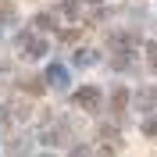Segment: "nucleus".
Instances as JSON below:
<instances>
[{
	"label": "nucleus",
	"instance_id": "obj_1",
	"mask_svg": "<svg viewBox=\"0 0 157 157\" xmlns=\"http://www.w3.org/2000/svg\"><path fill=\"white\" fill-rule=\"evenodd\" d=\"M47 86L50 89H68L71 86L68 68H64V64H50V68H47Z\"/></svg>",
	"mask_w": 157,
	"mask_h": 157
},
{
	"label": "nucleus",
	"instance_id": "obj_2",
	"mask_svg": "<svg viewBox=\"0 0 157 157\" xmlns=\"http://www.w3.org/2000/svg\"><path fill=\"white\" fill-rule=\"evenodd\" d=\"M75 104H78L82 111H97V107H100V89H97V86H82V89L75 93Z\"/></svg>",
	"mask_w": 157,
	"mask_h": 157
},
{
	"label": "nucleus",
	"instance_id": "obj_3",
	"mask_svg": "<svg viewBox=\"0 0 157 157\" xmlns=\"http://www.w3.org/2000/svg\"><path fill=\"white\" fill-rule=\"evenodd\" d=\"M18 47L29 54V57H43L47 54V39H36V36H21L18 39Z\"/></svg>",
	"mask_w": 157,
	"mask_h": 157
},
{
	"label": "nucleus",
	"instance_id": "obj_4",
	"mask_svg": "<svg viewBox=\"0 0 157 157\" xmlns=\"http://www.w3.org/2000/svg\"><path fill=\"white\" fill-rule=\"evenodd\" d=\"M136 107H139V111H150V107H157V86H154V89H139Z\"/></svg>",
	"mask_w": 157,
	"mask_h": 157
},
{
	"label": "nucleus",
	"instance_id": "obj_5",
	"mask_svg": "<svg viewBox=\"0 0 157 157\" xmlns=\"http://www.w3.org/2000/svg\"><path fill=\"white\" fill-rule=\"evenodd\" d=\"M97 57H100L97 50H78V54H75V64H78V68H89V64H97Z\"/></svg>",
	"mask_w": 157,
	"mask_h": 157
},
{
	"label": "nucleus",
	"instance_id": "obj_6",
	"mask_svg": "<svg viewBox=\"0 0 157 157\" xmlns=\"http://www.w3.org/2000/svg\"><path fill=\"white\" fill-rule=\"evenodd\" d=\"M125 104H128V93H125L121 86H118V89H114V97H111V111H121Z\"/></svg>",
	"mask_w": 157,
	"mask_h": 157
},
{
	"label": "nucleus",
	"instance_id": "obj_7",
	"mask_svg": "<svg viewBox=\"0 0 157 157\" xmlns=\"http://www.w3.org/2000/svg\"><path fill=\"white\" fill-rule=\"evenodd\" d=\"M32 25H36V29H54V14H36Z\"/></svg>",
	"mask_w": 157,
	"mask_h": 157
},
{
	"label": "nucleus",
	"instance_id": "obj_8",
	"mask_svg": "<svg viewBox=\"0 0 157 157\" xmlns=\"http://www.w3.org/2000/svg\"><path fill=\"white\" fill-rule=\"evenodd\" d=\"M143 132H147V136H157V114H154V118H147V121H143Z\"/></svg>",
	"mask_w": 157,
	"mask_h": 157
},
{
	"label": "nucleus",
	"instance_id": "obj_9",
	"mask_svg": "<svg viewBox=\"0 0 157 157\" xmlns=\"http://www.w3.org/2000/svg\"><path fill=\"white\" fill-rule=\"evenodd\" d=\"M147 57H150V68L157 71V43H147Z\"/></svg>",
	"mask_w": 157,
	"mask_h": 157
},
{
	"label": "nucleus",
	"instance_id": "obj_10",
	"mask_svg": "<svg viewBox=\"0 0 157 157\" xmlns=\"http://www.w3.org/2000/svg\"><path fill=\"white\" fill-rule=\"evenodd\" d=\"M61 11H64L68 18H75V14H78V4H75V0H68V4H61Z\"/></svg>",
	"mask_w": 157,
	"mask_h": 157
},
{
	"label": "nucleus",
	"instance_id": "obj_11",
	"mask_svg": "<svg viewBox=\"0 0 157 157\" xmlns=\"http://www.w3.org/2000/svg\"><path fill=\"white\" fill-rule=\"evenodd\" d=\"M61 39H64V43H71V39H78V29H61Z\"/></svg>",
	"mask_w": 157,
	"mask_h": 157
},
{
	"label": "nucleus",
	"instance_id": "obj_12",
	"mask_svg": "<svg viewBox=\"0 0 157 157\" xmlns=\"http://www.w3.org/2000/svg\"><path fill=\"white\" fill-rule=\"evenodd\" d=\"M0 14H4V21H14V7H11V4H4V7H0Z\"/></svg>",
	"mask_w": 157,
	"mask_h": 157
},
{
	"label": "nucleus",
	"instance_id": "obj_13",
	"mask_svg": "<svg viewBox=\"0 0 157 157\" xmlns=\"http://www.w3.org/2000/svg\"><path fill=\"white\" fill-rule=\"evenodd\" d=\"M86 4H100V0H86Z\"/></svg>",
	"mask_w": 157,
	"mask_h": 157
}]
</instances>
